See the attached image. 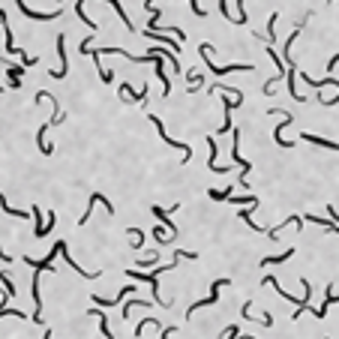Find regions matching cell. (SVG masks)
Here are the masks:
<instances>
[{
  "label": "cell",
  "mask_w": 339,
  "mask_h": 339,
  "mask_svg": "<svg viewBox=\"0 0 339 339\" xmlns=\"http://www.w3.org/2000/svg\"><path fill=\"white\" fill-rule=\"evenodd\" d=\"M27 66H6V72H9V78H21V72H24Z\"/></svg>",
  "instance_id": "37"
},
{
  "label": "cell",
  "mask_w": 339,
  "mask_h": 339,
  "mask_svg": "<svg viewBox=\"0 0 339 339\" xmlns=\"http://www.w3.org/2000/svg\"><path fill=\"white\" fill-rule=\"evenodd\" d=\"M75 12H78V18H81V21H84L90 30H96V21H93L90 15H84V0H75Z\"/></svg>",
  "instance_id": "22"
},
{
  "label": "cell",
  "mask_w": 339,
  "mask_h": 339,
  "mask_svg": "<svg viewBox=\"0 0 339 339\" xmlns=\"http://www.w3.org/2000/svg\"><path fill=\"white\" fill-rule=\"evenodd\" d=\"M189 6H192V12H195L198 18H204V15H207V12H204L201 6H198V0H189Z\"/></svg>",
  "instance_id": "38"
},
{
  "label": "cell",
  "mask_w": 339,
  "mask_h": 339,
  "mask_svg": "<svg viewBox=\"0 0 339 339\" xmlns=\"http://www.w3.org/2000/svg\"><path fill=\"white\" fill-rule=\"evenodd\" d=\"M219 12H222L225 18H231V15H228V3H225V0H219Z\"/></svg>",
  "instance_id": "41"
},
{
  "label": "cell",
  "mask_w": 339,
  "mask_h": 339,
  "mask_svg": "<svg viewBox=\"0 0 339 339\" xmlns=\"http://www.w3.org/2000/svg\"><path fill=\"white\" fill-rule=\"evenodd\" d=\"M243 321H258L261 327H273V315H270V312H264L261 318H255V315H252V300H246V303H243Z\"/></svg>",
  "instance_id": "12"
},
{
  "label": "cell",
  "mask_w": 339,
  "mask_h": 339,
  "mask_svg": "<svg viewBox=\"0 0 339 339\" xmlns=\"http://www.w3.org/2000/svg\"><path fill=\"white\" fill-rule=\"evenodd\" d=\"M0 207H3V213H9V216H15V219H27V216H30L27 210H18V207H9V201H6L3 195H0Z\"/></svg>",
  "instance_id": "21"
},
{
  "label": "cell",
  "mask_w": 339,
  "mask_h": 339,
  "mask_svg": "<svg viewBox=\"0 0 339 339\" xmlns=\"http://www.w3.org/2000/svg\"><path fill=\"white\" fill-rule=\"evenodd\" d=\"M246 21H249L246 6H243V0H238V15H234V24H246Z\"/></svg>",
  "instance_id": "30"
},
{
  "label": "cell",
  "mask_w": 339,
  "mask_h": 339,
  "mask_svg": "<svg viewBox=\"0 0 339 339\" xmlns=\"http://www.w3.org/2000/svg\"><path fill=\"white\" fill-rule=\"evenodd\" d=\"M66 36H57V54H60V66L51 72V78H66Z\"/></svg>",
  "instance_id": "13"
},
{
  "label": "cell",
  "mask_w": 339,
  "mask_h": 339,
  "mask_svg": "<svg viewBox=\"0 0 339 339\" xmlns=\"http://www.w3.org/2000/svg\"><path fill=\"white\" fill-rule=\"evenodd\" d=\"M132 294V285H123L120 288V294L114 297V300H102L99 294H93V303H99V306H117V303H123V297H129Z\"/></svg>",
  "instance_id": "16"
},
{
  "label": "cell",
  "mask_w": 339,
  "mask_h": 339,
  "mask_svg": "<svg viewBox=\"0 0 339 339\" xmlns=\"http://www.w3.org/2000/svg\"><path fill=\"white\" fill-rule=\"evenodd\" d=\"M0 282H3V288H6V294H9V300L15 297V285H12V276L9 273H0Z\"/></svg>",
  "instance_id": "28"
},
{
  "label": "cell",
  "mask_w": 339,
  "mask_h": 339,
  "mask_svg": "<svg viewBox=\"0 0 339 339\" xmlns=\"http://www.w3.org/2000/svg\"><path fill=\"white\" fill-rule=\"evenodd\" d=\"M330 3H339V0H330Z\"/></svg>",
  "instance_id": "44"
},
{
  "label": "cell",
  "mask_w": 339,
  "mask_h": 339,
  "mask_svg": "<svg viewBox=\"0 0 339 339\" xmlns=\"http://www.w3.org/2000/svg\"><path fill=\"white\" fill-rule=\"evenodd\" d=\"M144 327H162V324H159L156 318H144V321L135 327V336H141V333H144Z\"/></svg>",
  "instance_id": "31"
},
{
  "label": "cell",
  "mask_w": 339,
  "mask_h": 339,
  "mask_svg": "<svg viewBox=\"0 0 339 339\" xmlns=\"http://www.w3.org/2000/svg\"><path fill=\"white\" fill-rule=\"evenodd\" d=\"M291 255H297V249L291 246V249H285L282 255H267V258H261V267H267V264H282V261H288Z\"/></svg>",
  "instance_id": "17"
},
{
  "label": "cell",
  "mask_w": 339,
  "mask_h": 339,
  "mask_svg": "<svg viewBox=\"0 0 339 339\" xmlns=\"http://www.w3.org/2000/svg\"><path fill=\"white\" fill-rule=\"evenodd\" d=\"M174 255H177V258H189V261H195V258H198V252H186V249H177Z\"/></svg>",
  "instance_id": "36"
},
{
  "label": "cell",
  "mask_w": 339,
  "mask_h": 339,
  "mask_svg": "<svg viewBox=\"0 0 339 339\" xmlns=\"http://www.w3.org/2000/svg\"><path fill=\"white\" fill-rule=\"evenodd\" d=\"M144 234H147V231H141V228H129V240H132V249H141V246H144Z\"/></svg>",
  "instance_id": "24"
},
{
  "label": "cell",
  "mask_w": 339,
  "mask_h": 339,
  "mask_svg": "<svg viewBox=\"0 0 339 339\" xmlns=\"http://www.w3.org/2000/svg\"><path fill=\"white\" fill-rule=\"evenodd\" d=\"M207 147H210V162H207V168L213 171V174H225V171H228V168L216 162V138H213V135L207 138Z\"/></svg>",
  "instance_id": "14"
},
{
  "label": "cell",
  "mask_w": 339,
  "mask_h": 339,
  "mask_svg": "<svg viewBox=\"0 0 339 339\" xmlns=\"http://www.w3.org/2000/svg\"><path fill=\"white\" fill-rule=\"evenodd\" d=\"M240 135H243V129H234V144H231V159H234V165H240V177H243V174H249V168H252V165H249V162H246V159L240 156Z\"/></svg>",
  "instance_id": "11"
},
{
  "label": "cell",
  "mask_w": 339,
  "mask_h": 339,
  "mask_svg": "<svg viewBox=\"0 0 339 339\" xmlns=\"http://www.w3.org/2000/svg\"><path fill=\"white\" fill-rule=\"evenodd\" d=\"M228 195H231V183H228L225 189H210V198H213V201H225Z\"/></svg>",
  "instance_id": "27"
},
{
  "label": "cell",
  "mask_w": 339,
  "mask_h": 339,
  "mask_svg": "<svg viewBox=\"0 0 339 339\" xmlns=\"http://www.w3.org/2000/svg\"><path fill=\"white\" fill-rule=\"evenodd\" d=\"M240 219H243V222H246V225H249L252 231H258V234H264V228H258V225L252 222V210H249V207H243V210H240Z\"/></svg>",
  "instance_id": "25"
},
{
  "label": "cell",
  "mask_w": 339,
  "mask_h": 339,
  "mask_svg": "<svg viewBox=\"0 0 339 339\" xmlns=\"http://www.w3.org/2000/svg\"><path fill=\"white\" fill-rule=\"evenodd\" d=\"M147 3H150V0H147Z\"/></svg>",
  "instance_id": "45"
},
{
  "label": "cell",
  "mask_w": 339,
  "mask_h": 339,
  "mask_svg": "<svg viewBox=\"0 0 339 339\" xmlns=\"http://www.w3.org/2000/svg\"><path fill=\"white\" fill-rule=\"evenodd\" d=\"M60 246H63V240H57V243H54V249H51V252H48V255H45V258H33V255H24V264H27V267H33V270H54V258H57V255H60Z\"/></svg>",
  "instance_id": "5"
},
{
  "label": "cell",
  "mask_w": 339,
  "mask_h": 339,
  "mask_svg": "<svg viewBox=\"0 0 339 339\" xmlns=\"http://www.w3.org/2000/svg\"><path fill=\"white\" fill-rule=\"evenodd\" d=\"M30 216H33V234L36 238H45V231H42V228H45V222H42V210H39L36 204H33V210H30Z\"/></svg>",
  "instance_id": "19"
},
{
  "label": "cell",
  "mask_w": 339,
  "mask_h": 339,
  "mask_svg": "<svg viewBox=\"0 0 339 339\" xmlns=\"http://www.w3.org/2000/svg\"><path fill=\"white\" fill-rule=\"evenodd\" d=\"M54 222H57V216H54V210H48V216H45V228H42V231H45V238L54 231Z\"/></svg>",
  "instance_id": "32"
},
{
  "label": "cell",
  "mask_w": 339,
  "mask_h": 339,
  "mask_svg": "<svg viewBox=\"0 0 339 339\" xmlns=\"http://www.w3.org/2000/svg\"><path fill=\"white\" fill-rule=\"evenodd\" d=\"M0 315H15V318H27V312H21V309H12V306H3V303H0Z\"/></svg>",
  "instance_id": "34"
},
{
  "label": "cell",
  "mask_w": 339,
  "mask_h": 339,
  "mask_svg": "<svg viewBox=\"0 0 339 339\" xmlns=\"http://www.w3.org/2000/svg\"><path fill=\"white\" fill-rule=\"evenodd\" d=\"M150 234H153V240H156V243H171V234H165V228H162V225H159V228H153V231H150Z\"/></svg>",
  "instance_id": "29"
},
{
  "label": "cell",
  "mask_w": 339,
  "mask_h": 339,
  "mask_svg": "<svg viewBox=\"0 0 339 339\" xmlns=\"http://www.w3.org/2000/svg\"><path fill=\"white\" fill-rule=\"evenodd\" d=\"M15 3H18L21 15H24V18H30V21H54V18L66 15L63 9H57V12H33V9H27V3H24V0H15Z\"/></svg>",
  "instance_id": "7"
},
{
  "label": "cell",
  "mask_w": 339,
  "mask_h": 339,
  "mask_svg": "<svg viewBox=\"0 0 339 339\" xmlns=\"http://www.w3.org/2000/svg\"><path fill=\"white\" fill-rule=\"evenodd\" d=\"M303 81L309 84V87H315V90H321V87H339V78H324V81H315V78L303 75Z\"/></svg>",
  "instance_id": "20"
},
{
  "label": "cell",
  "mask_w": 339,
  "mask_h": 339,
  "mask_svg": "<svg viewBox=\"0 0 339 339\" xmlns=\"http://www.w3.org/2000/svg\"><path fill=\"white\" fill-rule=\"evenodd\" d=\"M96 204H102V207H105L108 213H114L111 201H108L105 195H99V192H93V195H90V201H87V207H84V213H81V219H78L81 225H87V219H90V213H93V207H96Z\"/></svg>",
  "instance_id": "9"
},
{
  "label": "cell",
  "mask_w": 339,
  "mask_h": 339,
  "mask_svg": "<svg viewBox=\"0 0 339 339\" xmlns=\"http://www.w3.org/2000/svg\"><path fill=\"white\" fill-rule=\"evenodd\" d=\"M147 120H150V123L156 126V132L162 135V141H165V144H171V147H177V150L183 153V159H180V162H189V159H192V147H189V144H183V141H174V138H171L168 132H165V126H162V120H159L156 114H150V111H147Z\"/></svg>",
  "instance_id": "4"
},
{
  "label": "cell",
  "mask_w": 339,
  "mask_h": 339,
  "mask_svg": "<svg viewBox=\"0 0 339 339\" xmlns=\"http://www.w3.org/2000/svg\"><path fill=\"white\" fill-rule=\"evenodd\" d=\"M174 264H177V258H174L171 264H156V270H153V273L129 270L126 276H129V279H138V282H147V285H150V291H153V306H165V309H171V303H165V300H162V294H159V276H162V273H168V270H174Z\"/></svg>",
  "instance_id": "1"
},
{
  "label": "cell",
  "mask_w": 339,
  "mask_h": 339,
  "mask_svg": "<svg viewBox=\"0 0 339 339\" xmlns=\"http://www.w3.org/2000/svg\"><path fill=\"white\" fill-rule=\"evenodd\" d=\"M303 141H309V144H318V147H327V150H339L336 141H327V138L312 135V132H303Z\"/></svg>",
  "instance_id": "18"
},
{
  "label": "cell",
  "mask_w": 339,
  "mask_h": 339,
  "mask_svg": "<svg viewBox=\"0 0 339 339\" xmlns=\"http://www.w3.org/2000/svg\"><path fill=\"white\" fill-rule=\"evenodd\" d=\"M225 201H231V204H240V207H243V204H258V198H255V195H243V198H231V195H228Z\"/></svg>",
  "instance_id": "35"
},
{
  "label": "cell",
  "mask_w": 339,
  "mask_h": 339,
  "mask_svg": "<svg viewBox=\"0 0 339 339\" xmlns=\"http://www.w3.org/2000/svg\"><path fill=\"white\" fill-rule=\"evenodd\" d=\"M231 279H213V288H210V294L204 297V300H198V303H192L189 309H186V318H192L195 315V309H201V306H210V303H219V288L222 285H228Z\"/></svg>",
  "instance_id": "6"
},
{
  "label": "cell",
  "mask_w": 339,
  "mask_h": 339,
  "mask_svg": "<svg viewBox=\"0 0 339 339\" xmlns=\"http://www.w3.org/2000/svg\"><path fill=\"white\" fill-rule=\"evenodd\" d=\"M0 27H3V33H6V51H9V54H18V57L24 60V66H36L39 57H27V51H21V48L12 42V30H9V21H6V9H0Z\"/></svg>",
  "instance_id": "3"
},
{
  "label": "cell",
  "mask_w": 339,
  "mask_h": 339,
  "mask_svg": "<svg viewBox=\"0 0 339 339\" xmlns=\"http://www.w3.org/2000/svg\"><path fill=\"white\" fill-rule=\"evenodd\" d=\"M117 93H120V99H126V102H147V87H141V90H135V87H129L126 81L117 87Z\"/></svg>",
  "instance_id": "10"
},
{
  "label": "cell",
  "mask_w": 339,
  "mask_h": 339,
  "mask_svg": "<svg viewBox=\"0 0 339 339\" xmlns=\"http://www.w3.org/2000/svg\"><path fill=\"white\" fill-rule=\"evenodd\" d=\"M150 210H153V216L162 222V228H165V231H171V238H174V234H177V225L171 222V216L165 213V207H150Z\"/></svg>",
  "instance_id": "15"
},
{
  "label": "cell",
  "mask_w": 339,
  "mask_h": 339,
  "mask_svg": "<svg viewBox=\"0 0 339 339\" xmlns=\"http://www.w3.org/2000/svg\"><path fill=\"white\" fill-rule=\"evenodd\" d=\"M327 216H330V219L339 225V213H336V207H333V204H327Z\"/></svg>",
  "instance_id": "39"
},
{
  "label": "cell",
  "mask_w": 339,
  "mask_h": 339,
  "mask_svg": "<svg viewBox=\"0 0 339 339\" xmlns=\"http://www.w3.org/2000/svg\"><path fill=\"white\" fill-rule=\"evenodd\" d=\"M132 306H153V303H147V300L135 297V300H129V303H123V318H129V309H132Z\"/></svg>",
  "instance_id": "33"
},
{
  "label": "cell",
  "mask_w": 339,
  "mask_h": 339,
  "mask_svg": "<svg viewBox=\"0 0 339 339\" xmlns=\"http://www.w3.org/2000/svg\"><path fill=\"white\" fill-rule=\"evenodd\" d=\"M238 333H240V327H238V324H231V327L225 330V336H228V339H231V336H238Z\"/></svg>",
  "instance_id": "40"
},
{
  "label": "cell",
  "mask_w": 339,
  "mask_h": 339,
  "mask_svg": "<svg viewBox=\"0 0 339 339\" xmlns=\"http://www.w3.org/2000/svg\"><path fill=\"white\" fill-rule=\"evenodd\" d=\"M243 105V99H238V96H222V111H225V123L219 126V135H225L228 129H231V111L234 108H240Z\"/></svg>",
  "instance_id": "8"
},
{
  "label": "cell",
  "mask_w": 339,
  "mask_h": 339,
  "mask_svg": "<svg viewBox=\"0 0 339 339\" xmlns=\"http://www.w3.org/2000/svg\"><path fill=\"white\" fill-rule=\"evenodd\" d=\"M105 3H111V6H114V12L120 15V21H123V27H126V30H132V21H129V15L123 12V6H120V0H105Z\"/></svg>",
  "instance_id": "23"
},
{
  "label": "cell",
  "mask_w": 339,
  "mask_h": 339,
  "mask_svg": "<svg viewBox=\"0 0 339 339\" xmlns=\"http://www.w3.org/2000/svg\"><path fill=\"white\" fill-rule=\"evenodd\" d=\"M336 63H339V54H333V57H330V63H327V72H330V69L336 66Z\"/></svg>",
  "instance_id": "43"
},
{
  "label": "cell",
  "mask_w": 339,
  "mask_h": 339,
  "mask_svg": "<svg viewBox=\"0 0 339 339\" xmlns=\"http://www.w3.org/2000/svg\"><path fill=\"white\" fill-rule=\"evenodd\" d=\"M0 261H3V264H9V261H12V255H6V252H3V246H0Z\"/></svg>",
  "instance_id": "42"
},
{
  "label": "cell",
  "mask_w": 339,
  "mask_h": 339,
  "mask_svg": "<svg viewBox=\"0 0 339 339\" xmlns=\"http://www.w3.org/2000/svg\"><path fill=\"white\" fill-rule=\"evenodd\" d=\"M90 315H99V330H102V336L111 339V330H108V318H105V315L99 312V306H93V309H90Z\"/></svg>",
  "instance_id": "26"
},
{
  "label": "cell",
  "mask_w": 339,
  "mask_h": 339,
  "mask_svg": "<svg viewBox=\"0 0 339 339\" xmlns=\"http://www.w3.org/2000/svg\"><path fill=\"white\" fill-rule=\"evenodd\" d=\"M198 51H201V60L207 63V69H210V72H216V75H228V72H252V69H255L252 63H228V66L210 63V51H213V48H210L207 42H201V45H198Z\"/></svg>",
  "instance_id": "2"
}]
</instances>
